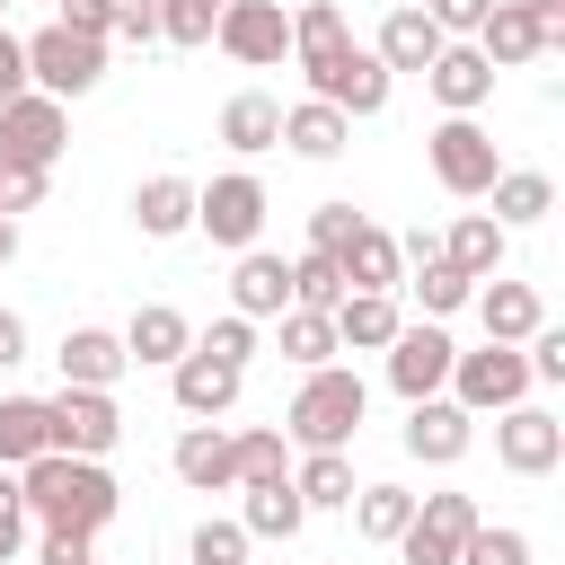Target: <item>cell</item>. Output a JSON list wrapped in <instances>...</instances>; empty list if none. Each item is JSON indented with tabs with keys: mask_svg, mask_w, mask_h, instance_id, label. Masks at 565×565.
Instances as JSON below:
<instances>
[{
	"mask_svg": "<svg viewBox=\"0 0 565 565\" xmlns=\"http://www.w3.org/2000/svg\"><path fill=\"white\" fill-rule=\"evenodd\" d=\"M53 9H62V26H71V35H88V44H106V35H115V0H53Z\"/></svg>",
	"mask_w": 565,
	"mask_h": 565,
	"instance_id": "46",
	"label": "cell"
},
{
	"mask_svg": "<svg viewBox=\"0 0 565 565\" xmlns=\"http://www.w3.org/2000/svg\"><path fill=\"white\" fill-rule=\"evenodd\" d=\"M397 256H415V300H424V318L468 309V291H477V282H468V274L441 256V238H424V230H415V238H397Z\"/></svg>",
	"mask_w": 565,
	"mask_h": 565,
	"instance_id": "18",
	"label": "cell"
},
{
	"mask_svg": "<svg viewBox=\"0 0 565 565\" xmlns=\"http://www.w3.org/2000/svg\"><path fill=\"white\" fill-rule=\"evenodd\" d=\"M344 300V265L327 256V247H309L300 265H291V309H335Z\"/></svg>",
	"mask_w": 565,
	"mask_h": 565,
	"instance_id": "38",
	"label": "cell"
},
{
	"mask_svg": "<svg viewBox=\"0 0 565 565\" xmlns=\"http://www.w3.org/2000/svg\"><path fill=\"white\" fill-rule=\"evenodd\" d=\"M353 230H362V212H353V203H318V212H309V247H327V256H335Z\"/></svg>",
	"mask_w": 565,
	"mask_h": 565,
	"instance_id": "45",
	"label": "cell"
},
{
	"mask_svg": "<svg viewBox=\"0 0 565 565\" xmlns=\"http://www.w3.org/2000/svg\"><path fill=\"white\" fill-rule=\"evenodd\" d=\"M468 441H477V415L459 397H415L406 406V459L450 468V459H468Z\"/></svg>",
	"mask_w": 565,
	"mask_h": 565,
	"instance_id": "14",
	"label": "cell"
},
{
	"mask_svg": "<svg viewBox=\"0 0 565 565\" xmlns=\"http://www.w3.org/2000/svg\"><path fill=\"white\" fill-rule=\"evenodd\" d=\"M53 185V168H0V212H35Z\"/></svg>",
	"mask_w": 565,
	"mask_h": 565,
	"instance_id": "44",
	"label": "cell"
},
{
	"mask_svg": "<svg viewBox=\"0 0 565 565\" xmlns=\"http://www.w3.org/2000/svg\"><path fill=\"white\" fill-rule=\"evenodd\" d=\"M62 132H71L62 97L18 88V97L0 106V168H53V159H62Z\"/></svg>",
	"mask_w": 565,
	"mask_h": 565,
	"instance_id": "7",
	"label": "cell"
},
{
	"mask_svg": "<svg viewBox=\"0 0 565 565\" xmlns=\"http://www.w3.org/2000/svg\"><path fill=\"white\" fill-rule=\"evenodd\" d=\"M26 547V494H18V477L0 468V565Z\"/></svg>",
	"mask_w": 565,
	"mask_h": 565,
	"instance_id": "47",
	"label": "cell"
},
{
	"mask_svg": "<svg viewBox=\"0 0 565 565\" xmlns=\"http://www.w3.org/2000/svg\"><path fill=\"white\" fill-rule=\"evenodd\" d=\"M44 441L71 450V459H106V450L124 441L115 388H71V380H62V397H44Z\"/></svg>",
	"mask_w": 565,
	"mask_h": 565,
	"instance_id": "5",
	"label": "cell"
},
{
	"mask_svg": "<svg viewBox=\"0 0 565 565\" xmlns=\"http://www.w3.org/2000/svg\"><path fill=\"white\" fill-rule=\"evenodd\" d=\"M194 230H203L212 247H256V230H265V185H256L247 168L212 177V185L194 194Z\"/></svg>",
	"mask_w": 565,
	"mask_h": 565,
	"instance_id": "10",
	"label": "cell"
},
{
	"mask_svg": "<svg viewBox=\"0 0 565 565\" xmlns=\"http://www.w3.org/2000/svg\"><path fill=\"white\" fill-rule=\"evenodd\" d=\"M441 44H450V35L406 0V9H388V18H380V44H371V53H380L388 71H433V53H441Z\"/></svg>",
	"mask_w": 565,
	"mask_h": 565,
	"instance_id": "23",
	"label": "cell"
},
{
	"mask_svg": "<svg viewBox=\"0 0 565 565\" xmlns=\"http://www.w3.org/2000/svg\"><path fill=\"white\" fill-rule=\"evenodd\" d=\"M221 141H230V150H247V159H256V150H282V106H274V97H256V88H247V97H230V106H221Z\"/></svg>",
	"mask_w": 565,
	"mask_h": 565,
	"instance_id": "30",
	"label": "cell"
},
{
	"mask_svg": "<svg viewBox=\"0 0 565 565\" xmlns=\"http://www.w3.org/2000/svg\"><path fill=\"white\" fill-rule=\"evenodd\" d=\"M18 44H26V88H44V97H88V88L106 79V44L71 35L62 18L35 26V35H18Z\"/></svg>",
	"mask_w": 565,
	"mask_h": 565,
	"instance_id": "3",
	"label": "cell"
},
{
	"mask_svg": "<svg viewBox=\"0 0 565 565\" xmlns=\"http://www.w3.org/2000/svg\"><path fill=\"white\" fill-rule=\"evenodd\" d=\"M486 194H494V221H503V230H530V221H547V212H556V185H547L539 168H494V185H486Z\"/></svg>",
	"mask_w": 565,
	"mask_h": 565,
	"instance_id": "28",
	"label": "cell"
},
{
	"mask_svg": "<svg viewBox=\"0 0 565 565\" xmlns=\"http://www.w3.org/2000/svg\"><path fill=\"white\" fill-rule=\"evenodd\" d=\"M468 530H477V494H415V521L397 530V547L406 565H459Z\"/></svg>",
	"mask_w": 565,
	"mask_h": 565,
	"instance_id": "11",
	"label": "cell"
},
{
	"mask_svg": "<svg viewBox=\"0 0 565 565\" xmlns=\"http://www.w3.org/2000/svg\"><path fill=\"white\" fill-rule=\"evenodd\" d=\"M282 141H291L300 159H335V150L353 141V115H335L327 97H300V106H282Z\"/></svg>",
	"mask_w": 565,
	"mask_h": 565,
	"instance_id": "26",
	"label": "cell"
},
{
	"mask_svg": "<svg viewBox=\"0 0 565 565\" xmlns=\"http://www.w3.org/2000/svg\"><path fill=\"white\" fill-rule=\"evenodd\" d=\"M477 53H486L494 71L539 62V53H547V44H539V9H530V0H494V9L477 18Z\"/></svg>",
	"mask_w": 565,
	"mask_h": 565,
	"instance_id": "16",
	"label": "cell"
},
{
	"mask_svg": "<svg viewBox=\"0 0 565 565\" xmlns=\"http://www.w3.org/2000/svg\"><path fill=\"white\" fill-rule=\"evenodd\" d=\"M177 477H185L194 494H221V486H238V468H230V433H221V424H194V433L177 441Z\"/></svg>",
	"mask_w": 565,
	"mask_h": 565,
	"instance_id": "29",
	"label": "cell"
},
{
	"mask_svg": "<svg viewBox=\"0 0 565 565\" xmlns=\"http://www.w3.org/2000/svg\"><path fill=\"white\" fill-rule=\"evenodd\" d=\"M291 494H300L309 512L353 503V459H344V450H309V459H300V477H291Z\"/></svg>",
	"mask_w": 565,
	"mask_h": 565,
	"instance_id": "35",
	"label": "cell"
},
{
	"mask_svg": "<svg viewBox=\"0 0 565 565\" xmlns=\"http://www.w3.org/2000/svg\"><path fill=\"white\" fill-rule=\"evenodd\" d=\"M230 468H238V486H265V477H282V433H230Z\"/></svg>",
	"mask_w": 565,
	"mask_h": 565,
	"instance_id": "39",
	"label": "cell"
},
{
	"mask_svg": "<svg viewBox=\"0 0 565 565\" xmlns=\"http://www.w3.org/2000/svg\"><path fill=\"white\" fill-rule=\"evenodd\" d=\"M335 265H344V291H397V282H406L397 238H388V230H371V221H362V230L335 247Z\"/></svg>",
	"mask_w": 565,
	"mask_h": 565,
	"instance_id": "20",
	"label": "cell"
},
{
	"mask_svg": "<svg viewBox=\"0 0 565 565\" xmlns=\"http://www.w3.org/2000/svg\"><path fill=\"white\" fill-rule=\"evenodd\" d=\"M388 88H397V71H388L380 53H362V44H344V53L309 62V97H327L335 115H380V106H388Z\"/></svg>",
	"mask_w": 565,
	"mask_h": 565,
	"instance_id": "8",
	"label": "cell"
},
{
	"mask_svg": "<svg viewBox=\"0 0 565 565\" xmlns=\"http://www.w3.org/2000/svg\"><path fill=\"white\" fill-rule=\"evenodd\" d=\"M18 88H26V44H18L9 26H0V106H9Z\"/></svg>",
	"mask_w": 565,
	"mask_h": 565,
	"instance_id": "51",
	"label": "cell"
},
{
	"mask_svg": "<svg viewBox=\"0 0 565 565\" xmlns=\"http://www.w3.org/2000/svg\"><path fill=\"white\" fill-rule=\"evenodd\" d=\"M53 362H62L71 388H115V380L132 371V362H124V335H106V327H71Z\"/></svg>",
	"mask_w": 565,
	"mask_h": 565,
	"instance_id": "22",
	"label": "cell"
},
{
	"mask_svg": "<svg viewBox=\"0 0 565 565\" xmlns=\"http://www.w3.org/2000/svg\"><path fill=\"white\" fill-rule=\"evenodd\" d=\"M309 521V503L291 494V477H265V486H247V539H291Z\"/></svg>",
	"mask_w": 565,
	"mask_h": 565,
	"instance_id": "34",
	"label": "cell"
},
{
	"mask_svg": "<svg viewBox=\"0 0 565 565\" xmlns=\"http://www.w3.org/2000/svg\"><path fill=\"white\" fill-rule=\"evenodd\" d=\"M494 0H424V18L441 26V35H477V18H486Z\"/></svg>",
	"mask_w": 565,
	"mask_h": 565,
	"instance_id": "49",
	"label": "cell"
},
{
	"mask_svg": "<svg viewBox=\"0 0 565 565\" xmlns=\"http://www.w3.org/2000/svg\"><path fill=\"white\" fill-rule=\"evenodd\" d=\"M415 521V494L406 486H353V530L371 547H397V530Z\"/></svg>",
	"mask_w": 565,
	"mask_h": 565,
	"instance_id": "32",
	"label": "cell"
},
{
	"mask_svg": "<svg viewBox=\"0 0 565 565\" xmlns=\"http://www.w3.org/2000/svg\"><path fill=\"white\" fill-rule=\"evenodd\" d=\"M9 256H18V221L0 212V265H9Z\"/></svg>",
	"mask_w": 565,
	"mask_h": 565,
	"instance_id": "53",
	"label": "cell"
},
{
	"mask_svg": "<svg viewBox=\"0 0 565 565\" xmlns=\"http://www.w3.org/2000/svg\"><path fill=\"white\" fill-rule=\"evenodd\" d=\"M35 565H97V539H88V530H44Z\"/></svg>",
	"mask_w": 565,
	"mask_h": 565,
	"instance_id": "48",
	"label": "cell"
},
{
	"mask_svg": "<svg viewBox=\"0 0 565 565\" xmlns=\"http://www.w3.org/2000/svg\"><path fill=\"white\" fill-rule=\"evenodd\" d=\"M441 256H450L468 282L503 274V221H494V212H459V221H450V238H441Z\"/></svg>",
	"mask_w": 565,
	"mask_h": 565,
	"instance_id": "27",
	"label": "cell"
},
{
	"mask_svg": "<svg viewBox=\"0 0 565 565\" xmlns=\"http://www.w3.org/2000/svg\"><path fill=\"white\" fill-rule=\"evenodd\" d=\"M194 344H203L212 362L247 371V353H256V318H238V309H230V318H212V335H194Z\"/></svg>",
	"mask_w": 565,
	"mask_h": 565,
	"instance_id": "42",
	"label": "cell"
},
{
	"mask_svg": "<svg viewBox=\"0 0 565 565\" xmlns=\"http://www.w3.org/2000/svg\"><path fill=\"white\" fill-rule=\"evenodd\" d=\"M424 159H433V177H441L450 194H468V203H477V194L494 185V168H503V159H494V132H486L477 115H441L433 141H424Z\"/></svg>",
	"mask_w": 565,
	"mask_h": 565,
	"instance_id": "6",
	"label": "cell"
},
{
	"mask_svg": "<svg viewBox=\"0 0 565 565\" xmlns=\"http://www.w3.org/2000/svg\"><path fill=\"white\" fill-rule=\"evenodd\" d=\"M327 318H335V344H344V353H388V335L406 327L388 291H344Z\"/></svg>",
	"mask_w": 565,
	"mask_h": 565,
	"instance_id": "21",
	"label": "cell"
},
{
	"mask_svg": "<svg viewBox=\"0 0 565 565\" xmlns=\"http://www.w3.org/2000/svg\"><path fill=\"white\" fill-rule=\"evenodd\" d=\"M168 371H177V406H185V415H230V406H238V380H247V371L212 362L203 344H185Z\"/></svg>",
	"mask_w": 565,
	"mask_h": 565,
	"instance_id": "19",
	"label": "cell"
},
{
	"mask_svg": "<svg viewBox=\"0 0 565 565\" xmlns=\"http://www.w3.org/2000/svg\"><path fill=\"white\" fill-rule=\"evenodd\" d=\"M0 9H9V0H0Z\"/></svg>",
	"mask_w": 565,
	"mask_h": 565,
	"instance_id": "54",
	"label": "cell"
},
{
	"mask_svg": "<svg viewBox=\"0 0 565 565\" xmlns=\"http://www.w3.org/2000/svg\"><path fill=\"white\" fill-rule=\"evenodd\" d=\"M221 0H159V44H212Z\"/></svg>",
	"mask_w": 565,
	"mask_h": 565,
	"instance_id": "40",
	"label": "cell"
},
{
	"mask_svg": "<svg viewBox=\"0 0 565 565\" xmlns=\"http://www.w3.org/2000/svg\"><path fill=\"white\" fill-rule=\"evenodd\" d=\"M44 441V397H0V468H26Z\"/></svg>",
	"mask_w": 565,
	"mask_h": 565,
	"instance_id": "36",
	"label": "cell"
},
{
	"mask_svg": "<svg viewBox=\"0 0 565 565\" xmlns=\"http://www.w3.org/2000/svg\"><path fill=\"white\" fill-rule=\"evenodd\" d=\"M344 44H353V35H344V9H335V0H300V9H291V53H300V71L327 62V53H344Z\"/></svg>",
	"mask_w": 565,
	"mask_h": 565,
	"instance_id": "33",
	"label": "cell"
},
{
	"mask_svg": "<svg viewBox=\"0 0 565 565\" xmlns=\"http://www.w3.org/2000/svg\"><path fill=\"white\" fill-rule=\"evenodd\" d=\"M477 318H486V335H494V344H521V335L547 318V300H539L530 282H503V274H486V291H477Z\"/></svg>",
	"mask_w": 565,
	"mask_h": 565,
	"instance_id": "24",
	"label": "cell"
},
{
	"mask_svg": "<svg viewBox=\"0 0 565 565\" xmlns=\"http://www.w3.org/2000/svg\"><path fill=\"white\" fill-rule=\"evenodd\" d=\"M194 565H247V521H203L194 530Z\"/></svg>",
	"mask_w": 565,
	"mask_h": 565,
	"instance_id": "43",
	"label": "cell"
},
{
	"mask_svg": "<svg viewBox=\"0 0 565 565\" xmlns=\"http://www.w3.org/2000/svg\"><path fill=\"white\" fill-rule=\"evenodd\" d=\"M450 353H459V344H450L433 318H424V327H397V335H388V388H397L406 406H415V397H441Z\"/></svg>",
	"mask_w": 565,
	"mask_h": 565,
	"instance_id": "12",
	"label": "cell"
},
{
	"mask_svg": "<svg viewBox=\"0 0 565 565\" xmlns=\"http://www.w3.org/2000/svg\"><path fill=\"white\" fill-rule=\"evenodd\" d=\"M18 494H26V521H44V530H106L115 521V477H106V459H71V450H35L26 468H18Z\"/></svg>",
	"mask_w": 565,
	"mask_h": 565,
	"instance_id": "1",
	"label": "cell"
},
{
	"mask_svg": "<svg viewBox=\"0 0 565 565\" xmlns=\"http://www.w3.org/2000/svg\"><path fill=\"white\" fill-rule=\"evenodd\" d=\"M18 362H26V318L0 309V371H18Z\"/></svg>",
	"mask_w": 565,
	"mask_h": 565,
	"instance_id": "52",
	"label": "cell"
},
{
	"mask_svg": "<svg viewBox=\"0 0 565 565\" xmlns=\"http://www.w3.org/2000/svg\"><path fill=\"white\" fill-rule=\"evenodd\" d=\"M282 353H291L300 371H318L327 353H344V344H335V318H327V309H282Z\"/></svg>",
	"mask_w": 565,
	"mask_h": 565,
	"instance_id": "37",
	"label": "cell"
},
{
	"mask_svg": "<svg viewBox=\"0 0 565 565\" xmlns=\"http://www.w3.org/2000/svg\"><path fill=\"white\" fill-rule=\"evenodd\" d=\"M362 406H371V388H362L353 371H335V362H318V371L300 380V397H291V415H282V433H291L300 450H344V441L362 433Z\"/></svg>",
	"mask_w": 565,
	"mask_h": 565,
	"instance_id": "2",
	"label": "cell"
},
{
	"mask_svg": "<svg viewBox=\"0 0 565 565\" xmlns=\"http://www.w3.org/2000/svg\"><path fill=\"white\" fill-rule=\"evenodd\" d=\"M230 309H238V318H282V309H291V265H282V256H265V247H238Z\"/></svg>",
	"mask_w": 565,
	"mask_h": 565,
	"instance_id": "17",
	"label": "cell"
},
{
	"mask_svg": "<svg viewBox=\"0 0 565 565\" xmlns=\"http://www.w3.org/2000/svg\"><path fill=\"white\" fill-rule=\"evenodd\" d=\"M132 221H141V238H177V230H194V185H185V177H150V185L132 194Z\"/></svg>",
	"mask_w": 565,
	"mask_h": 565,
	"instance_id": "31",
	"label": "cell"
},
{
	"mask_svg": "<svg viewBox=\"0 0 565 565\" xmlns=\"http://www.w3.org/2000/svg\"><path fill=\"white\" fill-rule=\"evenodd\" d=\"M424 88H433L450 115H477V106L494 97V62H486L477 44H441V53H433V71H424Z\"/></svg>",
	"mask_w": 565,
	"mask_h": 565,
	"instance_id": "15",
	"label": "cell"
},
{
	"mask_svg": "<svg viewBox=\"0 0 565 565\" xmlns=\"http://www.w3.org/2000/svg\"><path fill=\"white\" fill-rule=\"evenodd\" d=\"M115 35H132V44H159V0H115Z\"/></svg>",
	"mask_w": 565,
	"mask_h": 565,
	"instance_id": "50",
	"label": "cell"
},
{
	"mask_svg": "<svg viewBox=\"0 0 565 565\" xmlns=\"http://www.w3.org/2000/svg\"><path fill=\"white\" fill-rule=\"evenodd\" d=\"M459 565H530V539H521V530L477 521V530H468V547H459Z\"/></svg>",
	"mask_w": 565,
	"mask_h": 565,
	"instance_id": "41",
	"label": "cell"
},
{
	"mask_svg": "<svg viewBox=\"0 0 565 565\" xmlns=\"http://www.w3.org/2000/svg\"><path fill=\"white\" fill-rule=\"evenodd\" d=\"M468 415H503V406H521L530 397V362H521V344H494L486 335V353H450V380H441Z\"/></svg>",
	"mask_w": 565,
	"mask_h": 565,
	"instance_id": "4",
	"label": "cell"
},
{
	"mask_svg": "<svg viewBox=\"0 0 565 565\" xmlns=\"http://www.w3.org/2000/svg\"><path fill=\"white\" fill-rule=\"evenodd\" d=\"M212 44H221L230 62H247V71H274V62L291 53V18H282V0H221Z\"/></svg>",
	"mask_w": 565,
	"mask_h": 565,
	"instance_id": "9",
	"label": "cell"
},
{
	"mask_svg": "<svg viewBox=\"0 0 565 565\" xmlns=\"http://www.w3.org/2000/svg\"><path fill=\"white\" fill-rule=\"evenodd\" d=\"M185 344H194V327H185V309H168V300H141L132 327H124V362H177Z\"/></svg>",
	"mask_w": 565,
	"mask_h": 565,
	"instance_id": "25",
	"label": "cell"
},
{
	"mask_svg": "<svg viewBox=\"0 0 565 565\" xmlns=\"http://www.w3.org/2000/svg\"><path fill=\"white\" fill-rule=\"evenodd\" d=\"M494 459H503L512 477H547V468L565 459V424L521 397V406H503V424H494Z\"/></svg>",
	"mask_w": 565,
	"mask_h": 565,
	"instance_id": "13",
	"label": "cell"
}]
</instances>
